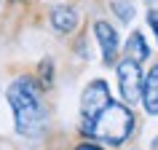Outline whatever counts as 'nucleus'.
Returning <instances> with one entry per match:
<instances>
[{
	"label": "nucleus",
	"instance_id": "9",
	"mask_svg": "<svg viewBox=\"0 0 158 150\" xmlns=\"http://www.w3.org/2000/svg\"><path fill=\"white\" fill-rule=\"evenodd\" d=\"M40 75H43V86L54 83V65H51L48 59H43V62H40Z\"/></svg>",
	"mask_w": 158,
	"mask_h": 150
},
{
	"label": "nucleus",
	"instance_id": "3",
	"mask_svg": "<svg viewBox=\"0 0 158 150\" xmlns=\"http://www.w3.org/2000/svg\"><path fill=\"white\" fill-rule=\"evenodd\" d=\"M118 89H121V97H123L129 105L142 99V83H145V78H142V70H139V62H134V59H121L118 62Z\"/></svg>",
	"mask_w": 158,
	"mask_h": 150
},
{
	"label": "nucleus",
	"instance_id": "2",
	"mask_svg": "<svg viewBox=\"0 0 158 150\" xmlns=\"http://www.w3.org/2000/svg\"><path fill=\"white\" fill-rule=\"evenodd\" d=\"M86 137H91L97 142H107V145H121L129 140V134L134 131V115L126 105L110 102L97 118H89L81 123Z\"/></svg>",
	"mask_w": 158,
	"mask_h": 150
},
{
	"label": "nucleus",
	"instance_id": "6",
	"mask_svg": "<svg viewBox=\"0 0 158 150\" xmlns=\"http://www.w3.org/2000/svg\"><path fill=\"white\" fill-rule=\"evenodd\" d=\"M51 27L62 35L73 32L75 27H78V11L73 6H54L51 8Z\"/></svg>",
	"mask_w": 158,
	"mask_h": 150
},
{
	"label": "nucleus",
	"instance_id": "10",
	"mask_svg": "<svg viewBox=\"0 0 158 150\" xmlns=\"http://www.w3.org/2000/svg\"><path fill=\"white\" fill-rule=\"evenodd\" d=\"M113 8H118V11H121L118 16L123 19V22H129V19H131V6H129V3H121V0H113Z\"/></svg>",
	"mask_w": 158,
	"mask_h": 150
},
{
	"label": "nucleus",
	"instance_id": "5",
	"mask_svg": "<svg viewBox=\"0 0 158 150\" xmlns=\"http://www.w3.org/2000/svg\"><path fill=\"white\" fill-rule=\"evenodd\" d=\"M94 35H97V43H99V48H102L105 62L113 65V62H115V54H118V32L107 24V22H97V24H94Z\"/></svg>",
	"mask_w": 158,
	"mask_h": 150
},
{
	"label": "nucleus",
	"instance_id": "12",
	"mask_svg": "<svg viewBox=\"0 0 158 150\" xmlns=\"http://www.w3.org/2000/svg\"><path fill=\"white\" fill-rule=\"evenodd\" d=\"M75 150H105V148H102V145H97V142H81Z\"/></svg>",
	"mask_w": 158,
	"mask_h": 150
},
{
	"label": "nucleus",
	"instance_id": "1",
	"mask_svg": "<svg viewBox=\"0 0 158 150\" xmlns=\"http://www.w3.org/2000/svg\"><path fill=\"white\" fill-rule=\"evenodd\" d=\"M8 105L14 110V121H16V131L22 137H40L46 129V102H43V91L38 81L30 75H19L14 78V83L8 86Z\"/></svg>",
	"mask_w": 158,
	"mask_h": 150
},
{
	"label": "nucleus",
	"instance_id": "4",
	"mask_svg": "<svg viewBox=\"0 0 158 150\" xmlns=\"http://www.w3.org/2000/svg\"><path fill=\"white\" fill-rule=\"evenodd\" d=\"M110 89L105 81H91V83L83 89L81 94V118L89 121V118H97L102 110L110 105Z\"/></svg>",
	"mask_w": 158,
	"mask_h": 150
},
{
	"label": "nucleus",
	"instance_id": "7",
	"mask_svg": "<svg viewBox=\"0 0 158 150\" xmlns=\"http://www.w3.org/2000/svg\"><path fill=\"white\" fill-rule=\"evenodd\" d=\"M142 105L150 115H158V65L150 67V73L145 75L142 83Z\"/></svg>",
	"mask_w": 158,
	"mask_h": 150
},
{
	"label": "nucleus",
	"instance_id": "8",
	"mask_svg": "<svg viewBox=\"0 0 158 150\" xmlns=\"http://www.w3.org/2000/svg\"><path fill=\"white\" fill-rule=\"evenodd\" d=\"M150 54L148 43H145V38H142V32H131L129 35V43H126V56L134 59V62H145Z\"/></svg>",
	"mask_w": 158,
	"mask_h": 150
},
{
	"label": "nucleus",
	"instance_id": "11",
	"mask_svg": "<svg viewBox=\"0 0 158 150\" xmlns=\"http://www.w3.org/2000/svg\"><path fill=\"white\" fill-rule=\"evenodd\" d=\"M148 22H150L153 32H156V40H158V11H150V14H148Z\"/></svg>",
	"mask_w": 158,
	"mask_h": 150
},
{
	"label": "nucleus",
	"instance_id": "13",
	"mask_svg": "<svg viewBox=\"0 0 158 150\" xmlns=\"http://www.w3.org/2000/svg\"><path fill=\"white\" fill-rule=\"evenodd\" d=\"M153 148H156V150H158V137H156V142H153Z\"/></svg>",
	"mask_w": 158,
	"mask_h": 150
}]
</instances>
